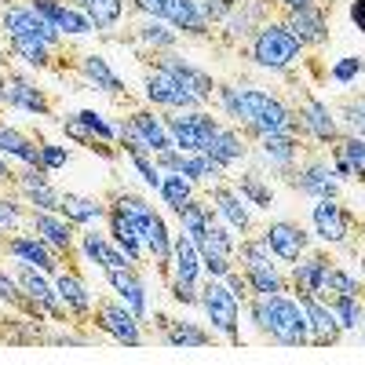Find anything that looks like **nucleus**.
<instances>
[{
	"instance_id": "obj_56",
	"label": "nucleus",
	"mask_w": 365,
	"mask_h": 365,
	"mask_svg": "<svg viewBox=\"0 0 365 365\" xmlns=\"http://www.w3.org/2000/svg\"><path fill=\"white\" fill-rule=\"evenodd\" d=\"M278 4H282L285 11H296V8H307L311 0H278Z\"/></svg>"
},
{
	"instance_id": "obj_29",
	"label": "nucleus",
	"mask_w": 365,
	"mask_h": 365,
	"mask_svg": "<svg viewBox=\"0 0 365 365\" xmlns=\"http://www.w3.org/2000/svg\"><path fill=\"white\" fill-rule=\"evenodd\" d=\"M299 150H303V139L299 135H259L256 139V158L263 165H270V168H278L282 175L296 165Z\"/></svg>"
},
{
	"instance_id": "obj_40",
	"label": "nucleus",
	"mask_w": 365,
	"mask_h": 365,
	"mask_svg": "<svg viewBox=\"0 0 365 365\" xmlns=\"http://www.w3.org/2000/svg\"><path fill=\"white\" fill-rule=\"evenodd\" d=\"M234 190L245 197L252 208H270V205H274V190L263 182L259 172H241V175L234 179Z\"/></svg>"
},
{
	"instance_id": "obj_35",
	"label": "nucleus",
	"mask_w": 365,
	"mask_h": 365,
	"mask_svg": "<svg viewBox=\"0 0 365 365\" xmlns=\"http://www.w3.org/2000/svg\"><path fill=\"white\" fill-rule=\"evenodd\" d=\"M135 41H143L146 48H154V55H161V51H172V48L179 44V34H175L165 19L143 15V22L135 26Z\"/></svg>"
},
{
	"instance_id": "obj_21",
	"label": "nucleus",
	"mask_w": 365,
	"mask_h": 365,
	"mask_svg": "<svg viewBox=\"0 0 365 365\" xmlns=\"http://www.w3.org/2000/svg\"><path fill=\"white\" fill-rule=\"evenodd\" d=\"M208 201H212V208L223 216V223L234 227V234H249V230H252V208H249L245 197L234 190V182H227V179H223V182H212Z\"/></svg>"
},
{
	"instance_id": "obj_10",
	"label": "nucleus",
	"mask_w": 365,
	"mask_h": 365,
	"mask_svg": "<svg viewBox=\"0 0 365 365\" xmlns=\"http://www.w3.org/2000/svg\"><path fill=\"white\" fill-rule=\"evenodd\" d=\"M311 223L325 245H347L354 230V212L344 208L340 197H318L311 208Z\"/></svg>"
},
{
	"instance_id": "obj_34",
	"label": "nucleus",
	"mask_w": 365,
	"mask_h": 365,
	"mask_svg": "<svg viewBox=\"0 0 365 365\" xmlns=\"http://www.w3.org/2000/svg\"><path fill=\"white\" fill-rule=\"evenodd\" d=\"M8 55H15V58H22V63L29 66V70H37V73H48V70H55L58 63H55V48H48V44H41V41H22V37H15V41H8Z\"/></svg>"
},
{
	"instance_id": "obj_42",
	"label": "nucleus",
	"mask_w": 365,
	"mask_h": 365,
	"mask_svg": "<svg viewBox=\"0 0 365 365\" xmlns=\"http://www.w3.org/2000/svg\"><path fill=\"white\" fill-rule=\"evenodd\" d=\"M336 292H344V296H361V292H365V285L354 278V274H351L347 267L332 263V267H329V274H325V289H322V299L336 296Z\"/></svg>"
},
{
	"instance_id": "obj_9",
	"label": "nucleus",
	"mask_w": 365,
	"mask_h": 365,
	"mask_svg": "<svg viewBox=\"0 0 365 365\" xmlns=\"http://www.w3.org/2000/svg\"><path fill=\"white\" fill-rule=\"evenodd\" d=\"M296 117H299L303 135H307L311 143H318V146H332L344 135L340 120H336V113L329 110V103H322L318 96H311V91H303V99L296 106Z\"/></svg>"
},
{
	"instance_id": "obj_33",
	"label": "nucleus",
	"mask_w": 365,
	"mask_h": 365,
	"mask_svg": "<svg viewBox=\"0 0 365 365\" xmlns=\"http://www.w3.org/2000/svg\"><path fill=\"white\" fill-rule=\"evenodd\" d=\"M58 212H63L73 227H91L96 220H106V201L84 197V194H63V201H58Z\"/></svg>"
},
{
	"instance_id": "obj_2",
	"label": "nucleus",
	"mask_w": 365,
	"mask_h": 365,
	"mask_svg": "<svg viewBox=\"0 0 365 365\" xmlns=\"http://www.w3.org/2000/svg\"><path fill=\"white\" fill-rule=\"evenodd\" d=\"M245 55L252 58L259 70L285 73V70H292L303 58V44L292 37V29L285 26V19H267V22L256 26V34L249 37Z\"/></svg>"
},
{
	"instance_id": "obj_30",
	"label": "nucleus",
	"mask_w": 365,
	"mask_h": 365,
	"mask_svg": "<svg viewBox=\"0 0 365 365\" xmlns=\"http://www.w3.org/2000/svg\"><path fill=\"white\" fill-rule=\"evenodd\" d=\"M201 252H197V245L187 237V234H175L172 237V278H179V282H194V285H201Z\"/></svg>"
},
{
	"instance_id": "obj_3",
	"label": "nucleus",
	"mask_w": 365,
	"mask_h": 365,
	"mask_svg": "<svg viewBox=\"0 0 365 365\" xmlns=\"http://www.w3.org/2000/svg\"><path fill=\"white\" fill-rule=\"evenodd\" d=\"M197 307H201L205 318L212 322V332H220L230 347L241 344V299L227 289L223 278L201 282V289H197Z\"/></svg>"
},
{
	"instance_id": "obj_39",
	"label": "nucleus",
	"mask_w": 365,
	"mask_h": 365,
	"mask_svg": "<svg viewBox=\"0 0 365 365\" xmlns=\"http://www.w3.org/2000/svg\"><path fill=\"white\" fill-rule=\"evenodd\" d=\"M81 11L91 19V26H96L99 34H110V29L125 19V0H88Z\"/></svg>"
},
{
	"instance_id": "obj_11",
	"label": "nucleus",
	"mask_w": 365,
	"mask_h": 365,
	"mask_svg": "<svg viewBox=\"0 0 365 365\" xmlns=\"http://www.w3.org/2000/svg\"><path fill=\"white\" fill-rule=\"evenodd\" d=\"M336 263L329 256V249H307L296 263H289V292L292 296H322L325 274Z\"/></svg>"
},
{
	"instance_id": "obj_38",
	"label": "nucleus",
	"mask_w": 365,
	"mask_h": 365,
	"mask_svg": "<svg viewBox=\"0 0 365 365\" xmlns=\"http://www.w3.org/2000/svg\"><path fill=\"white\" fill-rule=\"evenodd\" d=\"M325 303L332 307V314L340 318L344 332H358V329L365 325V303H361V296H344V292H336V296H329Z\"/></svg>"
},
{
	"instance_id": "obj_24",
	"label": "nucleus",
	"mask_w": 365,
	"mask_h": 365,
	"mask_svg": "<svg viewBox=\"0 0 365 365\" xmlns=\"http://www.w3.org/2000/svg\"><path fill=\"white\" fill-rule=\"evenodd\" d=\"M158 318V329H161V340L168 347H182V351H197V347H212L216 332L201 329L197 322L190 318H168V314H154Z\"/></svg>"
},
{
	"instance_id": "obj_4",
	"label": "nucleus",
	"mask_w": 365,
	"mask_h": 365,
	"mask_svg": "<svg viewBox=\"0 0 365 365\" xmlns=\"http://www.w3.org/2000/svg\"><path fill=\"white\" fill-rule=\"evenodd\" d=\"M161 113H165L172 146L182 150V154H205L212 135L223 128V120L212 117L208 110H161Z\"/></svg>"
},
{
	"instance_id": "obj_36",
	"label": "nucleus",
	"mask_w": 365,
	"mask_h": 365,
	"mask_svg": "<svg viewBox=\"0 0 365 365\" xmlns=\"http://www.w3.org/2000/svg\"><path fill=\"white\" fill-rule=\"evenodd\" d=\"M329 154H332V158H344V161L351 165L354 179L365 182V135H358V132H344L336 143L329 146Z\"/></svg>"
},
{
	"instance_id": "obj_22",
	"label": "nucleus",
	"mask_w": 365,
	"mask_h": 365,
	"mask_svg": "<svg viewBox=\"0 0 365 365\" xmlns=\"http://www.w3.org/2000/svg\"><path fill=\"white\" fill-rule=\"evenodd\" d=\"M106 274V285L117 292V299H125V307L146 322L150 318V299H146V285H143V274L139 267H125V270H103Z\"/></svg>"
},
{
	"instance_id": "obj_54",
	"label": "nucleus",
	"mask_w": 365,
	"mask_h": 365,
	"mask_svg": "<svg viewBox=\"0 0 365 365\" xmlns=\"http://www.w3.org/2000/svg\"><path fill=\"white\" fill-rule=\"evenodd\" d=\"M351 19H354V26L365 34V0H351Z\"/></svg>"
},
{
	"instance_id": "obj_41",
	"label": "nucleus",
	"mask_w": 365,
	"mask_h": 365,
	"mask_svg": "<svg viewBox=\"0 0 365 365\" xmlns=\"http://www.w3.org/2000/svg\"><path fill=\"white\" fill-rule=\"evenodd\" d=\"M194 187H197V182L187 179L182 172H165L158 194H161V201H165L168 208H175V205H182V201H190V197H194Z\"/></svg>"
},
{
	"instance_id": "obj_15",
	"label": "nucleus",
	"mask_w": 365,
	"mask_h": 365,
	"mask_svg": "<svg viewBox=\"0 0 365 365\" xmlns=\"http://www.w3.org/2000/svg\"><path fill=\"white\" fill-rule=\"evenodd\" d=\"M303 314H307V332H311V347H336L344 336L340 318L332 314V307L322 296H296Z\"/></svg>"
},
{
	"instance_id": "obj_43",
	"label": "nucleus",
	"mask_w": 365,
	"mask_h": 365,
	"mask_svg": "<svg viewBox=\"0 0 365 365\" xmlns=\"http://www.w3.org/2000/svg\"><path fill=\"white\" fill-rule=\"evenodd\" d=\"M26 220H29V212L19 205V197L0 190V237H4V234H15V230H22V223H26Z\"/></svg>"
},
{
	"instance_id": "obj_13",
	"label": "nucleus",
	"mask_w": 365,
	"mask_h": 365,
	"mask_svg": "<svg viewBox=\"0 0 365 365\" xmlns=\"http://www.w3.org/2000/svg\"><path fill=\"white\" fill-rule=\"evenodd\" d=\"M55 292H58V299H63V307L70 311L73 322H91V307H96V299H91V289L84 282L77 259H70L63 270L55 274Z\"/></svg>"
},
{
	"instance_id": "obj_20",
	"label": "nucleus",
	"mask_w": 365,
	"mask_h": 365,
	"mask_svg": "<svg viewBox=\"0 0 365 365\" xmlns=\"http://www.w3.org/2000/svg\"><path fill=\"white\" fill-rule=\"evenodd\" d=\"M285 26L292 29V37L303 44V48H322L329 41V19H325V4L311 0L307 8H296V11H285Z\"/></svg>"
},
{
	"instance_id": "obj_28",
	"label": "nucleus",
	"mask_w": 365,
	"mask_h": 365,
	"mask_svg": "<svg viewBox=\"0 0 365 365\" xmlns=\"http://www.w3.org/2000/svg\"><path fill=\"white\" fill-rule=\"evenodd\" d=\"M128 125L143 135V143L161 154V150H172V135H168V125H165V113H158L154 106H132L128 110Z\"/></svg>"
},
{
	"instance_id": "obj_17",
	"label": "nucleus",
	"mask_w": 365,
	"mask_h": 365,
	"mask_svg": "<svg viewBox=\"0 0 365 365\" xmlns=\"http://www.w3.org/2000/svg\"><path fill=\"white\" fill-rule=\"evenodd\" d=\"M29 227H34L51 249H58L63 256L73 259V249H77V227L63 216V212H44V208H29Z\"/></svg>"
},
{
	"instance_id": "obj_23",
	"label": "nucleus",
	"mask_w": 365,
	"mask_h": 365,
	"mask_svg": "<svg viewBox=\"0 0 365 365\" xmlns=\"http://www.w3.org/2000/svg\"><path fill=\"white\" fill-rule=\"evenodd\" d=\"M73 70H77V73L84 77V84H88V88H96V91H106V96H113V99H128V88H125V81H120V77L113 73V66L106 63L103 55H96V51H88V55H77Z\"/></svg>"
},
{
	"instance_id": "obj_16",
	"label": "nucleus",
	"mask_w": 365,
	"mask_h": 365,
	"mask_svg": "<svg viewBox=\"0 0 365 365\" xmlns=\"http://www.w3.org/2000/svg\"><path fill=\"white\" fill-rule=\"evenodd\" d=\"M154 63H158L161 70H168L182 88H187V91H194L201 103H212V96H216V81H212L208 70L194 66L190 58H182V55H175V51H161V55H154Z\"/></svg>"
},
{
	"instance_id": "obj_8",
	"label": "nucleus",
	"mask_w": 365,
	"mask_h": 365,
	"mask_svg": "<svg viewBox=\"0 0 365 365\" xmlns=\"http://www.w3.org/2000/svg\"><path fill=\"white\" fill-rule=\"evenodd\" d=\"M143 96H146V103L154 106V110H201L205 106L194 91H187L168 70H161L158 63L150 66L146 77H143Z\"/></svg>"
},
{
	"instance_id": "obj_5",
	"label": "nucleus",
	"mask_w": 365,
	"mask_h": 365,
	"mask_svg": "<svg viewBox=\"0 0 365 365\" xmlns=\"http://www.w3.org/2000/svg\"><path fill=\"white\" fill-rule=\"evenodd\" d=\"M91 325H96L99 332H106L110 340L125 344V347H143L146 344L143 322L125 307V299H117V296L96 299V307H91Z\"/></svg>"
},
{
	"instance_id": "obj_55",
	"label": "nucleus",
	"mask_w": 365,
	"mask_h": 365,
	"mask_svg": "<svg viewBox=\"0 0 365 365\" xmlns=\"http://www.w3.org/2000/svg\"><path fill=\"white\" fill-rule=\"evenodd\" d=\"M0 187H15V168L4 161V154H0Z\"/></svg>"
},
{
	"instance_id": "obj_26",
	"label": "nucleus",
	"mask_w": 365,
	"mask_h": 365,
	"mask_svg": "<svg viewBox=\"0 0 365 365\" xmlns=\"http://www.w3.org/2000/svg\"><path fill=\"white\" fill-rule=\"evenodd\" d=\"M139 230H143L146 256L154 259L158 274L168 282V278H172V234H168V227H165V220H161V212H154V216H150Z\"/></svg>"
},
{
	"instance_id": "obj_48",
	"label": "nucleus",
	"mask_w": 365,
	"mask_h": 365,
	"mask_svg": "<svg viewBox=\"0 0 365 365\" xmlns=\"http://www.w3.org/2000/svg\"><path fill=\"white\" fill-rule=\"evenodd\" d=\"M70 165V146H58V143H44L41 139V168L44 172H58Z\"/></svg>"
},
{
	"instance_id": "obj_47",
	"label": "nucleus",
	"mask_w": 365,
	"mask_h": 365,
	"mask_svg": "<svg viewBox=\"0 0 365 365\" xmlns=\"http://www.w3.org/2000/svg\"><path fill=\"white\" fill-rule=\"evenodd\" d=\"M361 73H365V63H361L358 55H347V58H340V63L329 70V77L336 81V84H344V88H347V84H354Z\"/></svg>"
},
{
	"instance_id": "obj_45",
	"label": "nucleus",
	"mask_w": 365,
	"mask_h": 365,
	"mask_svg": "<svg viewBox=\"0 0 365 365\" xmlns=\"http://www.w3.org/2000/svg\"><path fill=\"white\" fill-rule=\"evenodd\" d=\"M340 120L347 125V132H358L365 135V96H347L340 106H336Z\"/></svg>"
},
{
	"instance_id": "obj_6",
	"label": "nucleus",
	"mask_w": 365,
	"mask_h": 365,
	"mask_svg": "<svg viewBox=\"0 0 365 365\" xmlns=\"http://www.w3.org/2000/svg\"><path fill=\"white\" fill-rule=\"evenodd\" d=\"M4 252H8L15 263L37 267V270L51 274V278L70 263V256H63L58 249H51L37 230H15V234H4Z\"/></svg>"
},
{
	"instance_id": "obj_1",
	"label": "nucleus",
	"mask_w": 365,
	"mask_h": 365,
	"mask_svg": "<svg viewBox=\"0 0 365 365\" xmlns=\"http://www.w3.org/2000/svg\"><path fill=\"white\" fill-rule=\"evenodd\" d=\"M245 311H249L252 325L263 332L270 344H278V347H311L307 314H303L296 296H289V292L249 296Z\"/></svg>"
},
{
	"instance_id": "obj_52",
	"label": "nucleus",
	"mask_w": 365,
	"mask_h": 365,
	"mask_svg": "<svg viewBox=\"0 0 365 365\" xmlns=\"http://www.w3.org/2000/svg\"><path fill=\"white\" fill-rule=\"evenodd\" d=\"M58 125H63V132L73 139V143H81V146H91V143H96V135H88V128L81 125V120L77 117H63V120H58Z\"/></svg>"
},
{
	"instance_id": "obj_14",
	"label": "nucleus",
	"mask_w": 365,
	"mask_h": 365,
	"mask_svg": "<svg viewBox=\"0 0 365 365\" xmlns=\"http://www.w3.org/2000/svg\"><path fill=\"white\" fill-rule=\"evenodd\" d=\"M4 77H8V91H4L8 110H22V113H34V117H51L55 113V103L48 99L44 88H37L34 77L15 73V70H8Z\"/></svg>"
},
{
	"instance_id": "obj_57",
	"label": "nucleus",
	"mask_w": 365,
	"mask_h": 365,
	"mask_svg": "<svg viewBox=\"0 0 365 365\" xmlns=\"http://www.w3.org/2000/svg\"><path fill=\"white\" fill-rule=\"evenodd\" d=\"M361 332H365V325H361Z\"/></svg>"
},
{
	"instance_id": "obj_44",
	"label": "nucleus",
	"mask_w": 365,
	"mask_h": 365,
	"mask_svg": "<svg viewBox=\"0 0 365 365\" xmlns=\"http://www.w3.org/2000/svg\"><path fill=\"white\" fill-rule=\"evenodd\" d=\"M73 117L88 128V135H96V139H103V143H117V125H110L99 110H77Z\"/></svg>"
},
{
	"instance_id": "obj_18",
	"label": "nucleus",
	"mask_w": 365,
	"mask_h": 365,
	"mask_svg": "<svg viewBox=\"0 0 365 365\" xmlns=\"http://www.w3.org/2000/svg\"><path fill=\"white\" fill-rule=\"evenodd\" d=\"M77 245H81V256L91 259L99 270H125V267H139L125 249L113 245L110 234H99V230H81L77 234Z\"/></svg>"
},
{
	"instance_id": "obj_32",
	"label": "nucleus",
	"mask_w": 365,
	"mask_h": 365,
	"mask_svg": "<svg viewBox=\"0 0 365 365\" xmlns=\"http://www.w3.org/2000/svg\"><path fill=\"white\" fill-rule=\"evenodd\" d=\"M0 154H4V158H15L19 165L41 168V143H34L29 135H22V132L11 128V125H0Z\"/></svg>"
},
{
	"instance_id": "obj_27",
	"label": "nucleus",
	"mask_w": 365,
	"mask_h": 365,
	"mask_svg": "<svg viewBox=\"0 0 365 365\" xmlns=\"http://www.w3.org/2000/svg\"><path fill=\"white\" fill-rule=\"evenodd\" d=\"M161 19L175 29V34L187 37H208V19L201 15V0H165Z\"/></svg>"
},
{
	"instance_id": "obj_7",
	"label": "nucleus",
	"mask_w": 365,
	"mask_h": 365,
	"mask_svg": "<svg viewBox=\"0 0 365 365\" xmlns=\"http://www.w3.org/2000/svg\"><path fill=\"white\" fill-rule=\"evenodd\" d=\"M285 179H289L292 190L307 194L314 201L318 197H340V179H336V172H332V161L322 158V154H307L299 161V168L292 165L285 172Z\"/></svg>"
},
{
	"instance_id": "obj_46",
	"label": "nucleus",
	"mask_w": 365,
	"mask_h": 365,
	"mask_svg": "<svg viewBox=\"0 0 365 365\" xmlns=\"http://www.w3.org/2000/svg\"><path fill=\"white\" fill-rule=\"evenodd\" d=\"M128 161H132V168L143 175V182L150 190H161V168H158V161H154V154H128Z\"/></svg>"
},
{
	"instance_id": "obj_53",
	"label": "nucleus",
	"mask_w": 365,
	"mask_h": 365,
	"mask_svg": "<svg viewBox=\"0 0 365 365\" xmlns=\"http://www.w3.org/2000/svg\"><path fill=\"white\" fill-rule=\"evenodd\" d=\"M132 8H135L139 15H154V19H161L165 0H132Z\"/></svg>"
},
{
	"instance_id": "obj_31",
	"label": "nucleus",
	"mask_w": 365,
	"mask_h": 365,
	"mask_svg": "<svg viewBox=\"0 0 365 365\" xmlns=\"http://www.w3.org/2000/svg\"><path fill=\"white\" fill-rule=\"evenodd\" d=\"M208 158H216L223 168H230V165H237V161H245L249 158V143H245V132H237V128H220L216 135H212V143H208V150H205Z\"/></svg>"
},
{
	"instance_id": "obj_37",
	"label": "nucleus",
	"mask_w": 365,
	"mask_h": 365,
	"mask_svg": "<svg viewBox=\"0 0 365 365\" xmlns=\"http://www.w3.org/2000/svg\"><path fill=\"white\" fill-rule=\"evenodd\" d=\"M216 106L234 125H249V106H245V84H216Z\"/></svg>"
},
{
	"instance_id": "obj_25",
	"label": "nucleus",
	"mask_w": 365,
	"mask_h": 365,
	"mask_svg": "<svg viewBox=\"0 0 365 365\" xmlns=\"http://www.w3.org/2000/svg\"><path fill=\"white\" fill-rule=\"evenodd\" d=\"M106 227H110V237H113V245L117 249H125L135 263H146V245H143V230L139 223L128 216L125 208H117V205H106Z\"/></svg>"
},
{
	"instance_id": "obj_51",
	"label": "nucleus",
	"mask_w": 365,
	"mask_h": 365,
	"mask_svg": "<svg viewBox=\"0 0 365 365\" xmlns=\"http://www.w3.org/2000/svg\"><path fill=\"white\" fill-rule=\"evenodd\" d=\"M223 282H227V289H230V292L241 299V307H245V303H249V296H252V289H249V278H245V270H237V267H234V270H227V274H223Z\"/></svg>"
},
{
	"instance_id": "obj_49",
	"label": "nucleus",
	"mask_w": 365,
	"mask_h": 365,
	"mask_svg": "<svg viewBox=\"0 0 365 365\" xmlns=\"http://www.w3.org/2000/svg\"><path fill=\"white\" fill-rule=\"evenodd\" d=\"M197 289L194 282H179V278H168V296L179 303V307H197Z\"/></svg>"
},
{
	"instance_id": "obj_19",
	"label": "nucleus",
	"mask_w": 365,
	"mask_h": 365,
	"mask_svg": "<svg viewBox=\"0 0 365 365\" xmlns=\"http://www.w3.org/2000/svg\"><path fill=\"white\" fill-rule=\"evenodd\" d=\"M15 190L26 197L29 208H44V212H58V201H63V194L51 187V172L34 165H22V172H15Z\"/></svg>"
},
{
	"instance_id": "obj_50",
	"label": "nucleus",
	"mask_w": 365,
	"mask_h": 365,
	"mask_svg": "<svg viewBox=\"0 0 365 365\" xmlns=\"http://www.w3.org/2000/svg\"><path fill=\"white\" fill-rule=\"evenodd\" d=\"M234 8H237V0H201V15L208 19V26H220Z\"/></svg>"
},
{
	"instance_id": "obj_12",
	"label": "nucleus",
	"mask_w": 365,
	"mask_h": 365,
	"mask_svg": "<svg viewBox=\"0 0 365 365\" xmlns=\"http://www.w3.org/2000/svg\"><path fill=\"white\" fill-rule=\"evenodd\" d=\"M259 237L267 241V249L274 252L278 263H296L303 252L311 249V234L303 230L299 223H292V220H270L259 230Z\"/></svg>"
}]
</instances>
